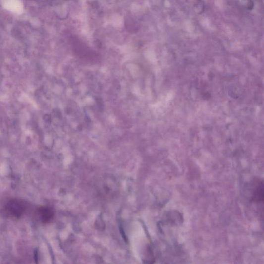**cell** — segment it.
Masks as SVG:
<instances>
[{
    "label": "cell",
    "instance_id": "cell-1",
    "mask_svg": "<svg viewBox=\"0 0 264 264\" xmlns=\"http://www.w3.org/2000/svg\"><path fill=\"white\" fill-rule=\"evenodd\" d=\"M26 205L21 201L14 200L9 201L4 208L5 215L11 217H20L26 210Z\"/></svg>",
    "mask_w": 264,
    "mask_h": 264
},
{
    "label": "cell",
    "instance_id": "cell-3",
    "mask_svg": "<svg viewBox=\"0 0 264 264\" xmlns=\"http://www.w3.org/2000/svg\"><path fill=\"white\" fill-rule=\"evenodd\" d=\"M253 199L256 202H263L264 199V185L263 182H259L254 188Z\"/></svg>",
    "mask_w": 264,
    "mask_h": 264
},
{
    "label": "cell",
    "instance_id": "cell-2",
    "mask_svg": "<svg viewBox=\"0 0 264 264\" xmlns=\"http://www.w3.org/2000/svg\"><path fill=\"white\" fill-rule=\"evenodd\" d=\"M37 215L41 221L47 223L53 219L54 212L51 208L44 207L38 210Z\"/></svg>",
    "mask_w": 264,
    "mask_h": 264
}]
</instances>
